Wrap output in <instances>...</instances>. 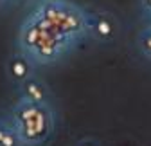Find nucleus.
Returning a JSON list of instances; mask_svg holds the SVG:
<instances>
[{"label": "nucleus", "mask_w": 151, "mask_h": 146, "mask_svg": "<svg viewBox=\"0 0 151 146\" xmlns=\"http://www.w3.org/2000/svg\"><path fill=\"white\" fill-rule=\"evenodd\" d=\"M86 27L92 29L96 33V36L99 40H111L115 36V24H113L111 16L104 14V13H99V14H93V16H86Z\"/></svg>", "instance_id": "obj_1"}, {"label": "nucleus", "mask_w": 151, "mask_h": 146, "mask_svg": "<svg viewBox=\"0 0 151 146\" xmlns=\"http://www.w3.org/2000/svg\"><path fill=\"white\" fill-rule=\"evenodd\" d=\"M22 90H24V98L29 101H34L38 105H45L47 101V88L45 85L36 80V78H29L22 83Z\"/></svg>", "instance_id": "obj_2"}, {"label": "nucleus", "mask_w": 151, "mask_h": 146, "mask_svg": "<svg viewBox=\"0 0 151 146\" xmlns=\"http://www.w3.org/2000/svg\"><path fill=\"white\" fill-rule=\"evenodd\" d=\"M7 70L14 81L24 83L25 80L31 78V63L24 56H13L7 63Z\"/></svg>", "instance_id": "obj_3"}, {"label": "nucleus", "mask_w": 151, "mask_h": 146, "mask_svg": "<svg viewBox=\"0 0 151 146\" xmlns=\"http://www.w3.org/2000/svg\"><path fill=\"white\" fill-rule=\"evenodd\" d=\"M139 45H140V49H142V52L146 54V56H147V58H151V27L140 34V38H139Z\"/></svg>", "instance_id": "obj_4"}, {"label": "nucleus", "mask_w": 151, "mask_h": 146, "mask_svg": "<svg viewBox=\"0 0 151 146\" xmlns=\"http://www.w3.org/2000/svg\"><path fill=\"white\" fill-rule=\"evenodd\" d=\"M142 4H144V7L151 13V0H142Z\"/></svg>", "instance_id": "obj_5"}, {"label": "nucleus", "mask_w": 151, "mask_h": 146, "mask_svg": "<svg viewBox=\"0 0 151 146\" xmlns=\"http://www.w3.org/2000/svg\"><path fill=\"white\" fill-rule=\"evenodd\" d=\"M2 2H4V0H0V6H2Z\"/></svg>", "instance_id": "obj_6"}]
</instances>
